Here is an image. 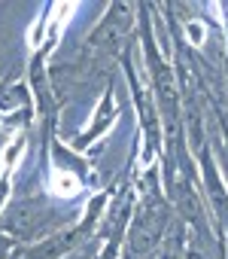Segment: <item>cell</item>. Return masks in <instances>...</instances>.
<instances>
[{
	"instance_id": "cell-1",
	"label": "cell",
	"mask_w": 228,
	"mask_h": 259,
	"mask_svg": "<svg viewBox=\"0 0 228 259\" xmlns=\"http://www.w3.org/2000/svg\"><path fill=\"white\" fill-rule=\"evenodd\" d=\"M119 116H122V104L116 101V82L109 79V82H106V89H103V95H100V101L94 104V110H91L88 122L82 125V132H79V135L64 138V144H67L73 153L88 156V150H91L103 135H109V132H112V125L119 122Z\"/></svg>"
},
{
	"instance_id": "cell-2",
	"label": "cell",
	"mask_w": 228,
	"mask_h": 259,
	"mask_svg": "<svg viewBox=\"0 0 228 259\" xmlns=\"http://www.w3.org/2000/svg\"><path fill=\"white\" fill-rule=\"evenodd\" d=\"M222 259H228V244H225V250H222Z\"/></svg>"
}]
</instances>
